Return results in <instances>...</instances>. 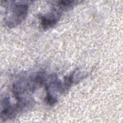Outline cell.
<instances>
[{"label":"cell","instance_id":"obj_1","mask_svg":"<svg viewBox=\"0 0 123 123\" xmlns=\"http://www.w3.org/2000/svg\"><path fill=\"white\" fill-rule=\"evenodd\" d=\"M28 5L25 3H16L10 5L8 12L6 24L8 26L12 27L21 24L27 17Z\"/></svg>","mask_w":123,"mask_h":123},{"label":"cell","instance_id":"obj_2","mask_svg":"<svg viewBox=\"0 0 123 123\" xmlns=\"http://www.w3.org/2000/svg\"><path fill=\"white\" fill-rule=\"evenodd\" d=\"M60 13H50L47 15H41L40 16V24L42 28L48 29L53 27L58 22Z\"/></svg>","mask_w":123,"mask_h":123}]
</instances>
